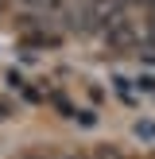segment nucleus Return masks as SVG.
<instances>
[{"label":"nucleus","instance_id":"nucleus-1","mask_svg":"<svg viewBox=\"0 0 155 159\" xmlns=\"http://www.w3.org/2000/svg\"><path fill=\"white\" fill-rule=\"evenodd\" d=\"M136 136L140 140H155V124L151 120H136Z\"/></svg>","mask_w":155,"mask_h":159},{"label":"nucleus","instance_id":"nucleus-2","mask_svg":"<svg viewBox=\"0 0 155 159\" xmlns=\"http://www.w3.org/2000/svg\"><path fill=\"white\" fill-rule=\"evenodd\" d=\"M93 159H128V155L116 152V148H97V152H93Z\"/></svg>","mask_w":155,"mask_h":159},{"label":"nucleus","instance_id":"nucleus-3","mask_svg":"<svg viewBox=\"0 0 155 159\" xmlns=\"http://www.w3.org/2000/svg\"><path fill=\"white\" fill-rule=\"evenodd\" d=\"M136 85H140V89H147V93H155V78H151V74H140Z\"/></svg>","mask_w":155,"mask_h":159},{"label":"nucleus","instance_id":"nucleus-4","mask_svg":"<svg viewBox=\"0 0 155 159\" xmlns=\"http://www.w3.org/2000/svg\"><path fill=\"white\" fill-rule=\"evenodd\" d=\"M20 4H23V8H51L54 0H20Z\"/></svg>","mask_w":155,"mask_h":159},{"label":"nucleus","instance_id":"nucleus-5","mask_svg":"<svg viewBox=\"0 0 155 159\" xmlns=\"http://www.w3.org/2000/svg\"><path fill=\"white\" fill-rule=\"evenodd\" d=\"M51 159H78V155H66V152H62V155H51Z\"/></svg>","mask_w":155,"mask_h":159},{"label":"nucleus","instance_id":"nucleus-6","mask_svg":"<svg viewBox=\"0 0 155 159\" xmlns=\"http://www.w3.org/2000/svg\"><path fill=\"white\" fill-rule=\"evenodd\" d=\"M4 116H8V109H4V105H0V120H4Z\"/></svg>","mask_w":155,"mask_h":159}]
</instances>
